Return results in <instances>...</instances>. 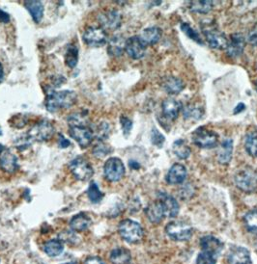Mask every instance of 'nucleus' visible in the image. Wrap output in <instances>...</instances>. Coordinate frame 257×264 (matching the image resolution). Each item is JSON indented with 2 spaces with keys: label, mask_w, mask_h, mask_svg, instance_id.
Segmentation results:
<instances>
[{
  "label": "nucleus",
  "mask_w": 257,
  "mask_h": 264,
  "mask_svg": "<svg viewBox=\"0 0 257 264\" xmlns=\"http://www.w3.org/2000/svg\"><path fill=\"white\" fill-rule=\"evenodd\" d=\"M181 30L185 33L189 38H191L192 40L198 43L199 45H202V40H201L199 34L196 32L190 24L183 23V24H181Z\"/></svg>",
  "instance_id": "obj_39"
},
{
  "label": "nucleus",
  "mask_w": 257,
  "mask_h": 264,
  "mask_svg": "<svg viewBox=\"0 0 257 264\" xmlns=\"http://www.w3.org/2000/svg\"><path fill=\"white\" fill-rule=\"evenodd\" d=\"M109 258L113 264H131L132 256L127 249L116 248L111 253Z\"/></svg>",
  "instance_id": "obj_28"
},
{
  "label": "nucleus",
  "mask_w": 257,
  "mask_h": 264,
  "mask_svg": "<svg viewBox=\"0 0 257 264\" xmlns=\"http://www.w3.org/2000/svg\"><path fill=\"white\" fill-rule=\"evenodd\" d=\"M184 117H185L186 120L188 119H193V120H199L203 114L202 109L199 108L198 106H195V105H189L187 106L184 111Z\"/></svg>",
  "instance_id": "obj_38"
},
{
  "label": "nucleus",
  "mask_w": 257,
  "mask_h": 264,
  "mask_svg": "<svg viewBox=\"0 0 257 264\" xmlns=\"http://www.w3.org/2000/svg\"><path fill=\"white\" fill-rule=\"evenodd\" d=\"M83 264H105L100 257L97 256H90Z\"/></svg>",
  "instance_id": "obj_46"
},
{
  "label": "nucleus",
  "mask_w": 257,
  "mask_h": 264,
  "mask_svg": "<svg viewBox=\"0 0 257 264\" xmlns=\"http://www.w3.org/2000/svg\"><path fill=\"white\" fill-rule=\"evenodd\" d=\"M24 7L30 14L34 23L40 24L41 21L43 19L44 11H45L43 3L38 0H28V1H24Z\"/></svg>",
  "instance_id": "obj_22"
},
{
  "label": "nucleus",
  "mask_w": 257,
  "mask_h": 264,
  "mask_svg": "<svg viewBox=\"0 0 257 264\" xmlns=\"http://www.w3.org/2000/svg\"><path fill=\"white\" fill-rule=\"evenodd\" d=\"M93 154L98 158H103L106 155L111 154L113 152V149L111 146L105 144L104 141H98L93 148Z\"/></svg>",
  "instance_id": "obj_35"
},
{
  "label": "nucleus",
  "mask_w": 257,
  "mask_h": 264,
  "mask_svg": "<svg viewBox=\"0 0 257 264\" xmlns=\"http://www.w3.org/2000/svg\"><path fill=\"white\" fill-rule=\"evenodd\" d=\"M145 214L148 218V220L153 224H160L162 219L166 218L163 214V210L161 208L160 201L157 200L152 204H150L146 209H145Z\"/></svg>",
  "instance_id": "obj_23"
},
{
  "label": "nucleus",
  "mask_w": 257,
  "mask_h": 264,
  "mask_svg": "<svg viewBox=\"0 0 257 264\" xmlns=\"http://www.w3.org/2000/svg\"><path fill=\"white\" fill-rule=\"evenodd\" d=\"M64 250V244L60 239H52L46 243L45 252L49 256H57L61 255Z\"/></svg>",
  "instance_id": "obj_30"
},
{
  "label": "nucleus",
  "mask_w": 257,
  "mask_h": 264,
  "mask_svg": "<svg viewBox=\"0 0 257 264\" xmlns=\"http://www.w3.org/2000/svg\"><path fill=\"white\" fill-rule=\"evenodd\" d=\"M249 42L251 45L257 46V25L251 30V32L249 33Z\"/></svg>",
  "instance_id": "obj_44"
},
{
  "label": "nucleus",
  "mask_w": 257,
  "mask_h": 264,
  "mask_svg": "<svg viewBox=\"0 0 257 264\" xmlns=\"http://www.w3.org/2000/svg\"><path fill=\"white\" fill-rule=\"evenodd\" d=\"M229 264H250V253L244 247H235L231 249L228 255Z\"/></svg>",
  "instance_id": "obj_20"
},
{
  "label": "nucleus",
  "mask_w": 257,
  "mask_h": 264,
  "mask_svg": "<svg viewBox=\"0 0 257 264\" xmlns=\"http://www.w3.org/2000/svg\"><path fill=\"white\" fill-rule=\"evenodd\" d=\"M246 107H245V104H239V105L237 106V108L235 109V114H237V113L241 112L242 110H244Z\"/></svg>",
  "instance_id": "obj_48"
},
{
  "label": "nucleus",
  "mask_w": 257,
  "mask_h": 264,
  "mask_svg": "<svg viewBox=\"0 0 257 264\" xmlns=\"http://www.w3.org/2000/svg\"><path fill=\"white\" fill-rule=\"evenodd\" d=\"M233 154V141L232 139H225L218 148L217 152V161L225 165L228 164L232 159Z\"/></svg>",
  "instance_id": "obj_21"
},
{
  "label": "nucleus",
  "mask_w": 257,
  "mask_h": 264,
  "mask_svg": "<svg viewBox=\"0 0 257 264\" xmlns=\"http://www.w3.org/2000/svg\"><path fill=\"white\" fill-rule=\"evenodd\" d=\"M15 120V124L13 125L14 128H24V126L27 124V119L25 118L24 115H22V118L20 119H14Z\"/></svg>",
  "instance_id": "obj_45"
},
{
  "label": "nucleus",
  "mask_w": 257,
  "mask_h": 264,
  "mask_svg": "<svg viewBox=\"0 0 257 264\" xmlns=\"http://www.w3.org/2000/svg\"><path fill=\"white\" fill-rule=\"evenodd\" d=\"M78 101V95L72 90L51 91L45 100V106L50 113H54L60 109L71 108Z\"/></svg>",
  "instance_id": "obj_1"
},
{
  "label": "nucleus",
  "mask_w": 257,
  "mask_h": 264,
  "mask_svg": "<svg viewBox=\"0 0 257 264\" xmlns=\"http://www.w3.org/2000/svg\"><path fill=\"white\" fill-rule=\"evenodd\" d=\"M91 218L86 213H79L72 217L70 227L75 232H84L91 226Z\"/></svg>",
  "instance_id": "obj_26"
},
{
  "label": "nucleus",
  "mask_w": 257,
  "mask_h": 264,
  "mask_svg": "<svg viewBox=\"0 0 257 264\" xmlns=\"http://www.w3.org/2000/svg\"><path fill=\"white\" fill-rule=\"evenodd\" d=\"M9 22H10V16H9L8 13H6L5 11L0 9V23L8 24Z\"/></svg>",
  "instance_id": "obj_47"
},
{
  "label": "nucleus",
  "mask_w": 257,
  "mask_h": 264,
  "mask_svg": "<svg viewBox=\"0 0 257 264\" xmlns=\"http://www.w3.org/2000/svg\"><path fill=\"white\" fill-rule=\"evenodd\" d=\"M69 135L72 137L75 141L78 142L81 149H86L94 139V130L87 125H78V126H70L69 128Z\"/></svg>",
  "instance_id": "obj_7"
},
{
  "label": "nucleus",
  "mask_w": 257,
  "mask_h": 264,
  "mask_svg": "<svg viewBox=\"0 0 257 264\" xmlns=\"http://www.w3.org/2000/svg\"><path fill=\"white\" fill-rule=\"evenodd\" d=\"M151 141H152L153 144L156 145L158 147H161L166 141V138L162 136V134L160 133L156 128H153L152 132H151Z\"/></svg>",
  "instance_id": "obj_41"
},
{
  "label": "nucleus",
  "mask_w": 257,
  "mask_h": 264,
  "mask_svg": "<svg viewBox=\"0 0 257 264\" xmlns=\"http://www.w3.org/2000/svg\"><path fill=\"white\" fill-rule=\"evenodd\" d=\"M69 168L72 176L81 181L89 180L94 175V170L92 165L85 158L81 156L72 159L69 163Z\"/></svg>",
  "instance_id": "obj_8"
},
{
  "label": "nucleus",
  "mask_w": 257,
  "mask_h": 264,
  "mask_svg": "<svg viewBox=\"0 0 257 264\" xmlns=\"http://www.w3.org/2000/svg\"><path fill=\"white\" fill-rule=\"evenodd\" d=\"M213 1L209 0H204V1H191L190 2V9L199 14H207L213 8Z\"/></svg>",
  "instance_id": "obj_33"
},
{
  "label": "nucleus",
  "mask_w": 257,
  "mask_h": 264,
  "mask_svg": "<svg viewBox=\"0 0 257 264\" xmlns=\"http://www.w3.org/2000/svg\"><path fill=\"white\" fill-rule=\"evenodd\" d=\"M87 196H88L89 200L93 204H99L101 200L104 198V193L102 192L99 188V186L97 185L96 182H91L89 185L88 191H87Z\"/></svg>",
  "instance_id": "obj_36"
},
{
  "label": "nucleus",
  "mask_w": 257,
  "mask_h": 264,
  "mask_svg": "<svg viewBox=\"0 0 257 264\" xmlns=\"http://www.w3.org/2000/svg\"><path fill=\"white\" fill-rule=\"evenodd\" d=\"M63 264H78L76 261H70V262H67V263H63Z\"/></svg>",
  "instance_id": "obj_51"
},
{
  "label": "nucleus",
  "mask_w": 257,
  "mask_h": 264,
  "mask_svg": "<svg viewBox=\"0 0 257 264\" xmlns=\"http://www.w3.org/2000/svg\"><path fill=\"white\" fill-rule=\"evenodd\" d=\"M82 40L90 48H102L107 43V34L103 27L92 25L82 33Z\"/></svg>",
  "instance_id": "obj_6"
},
{
  "label": "nucleus",
  "mask_w": 257,
  "mask_h": 264,
  "mask_svg": "<svg viewBox=\"0 0 257 264\" xmlns=\"http://www.w3.org/2000/svg\"><path fill=\"white\" fill-rule=\"evenodd\" d=\"M161 37V30L157 26H152L145 28L144 30L141 32L139 38L142 40L146 47L153 46L157 44Z\"/></svg>",
  "instance_id": "obj_24"
},
{
  "label": "nucleus",
  "mask_w": 257,
  "mask_h": 264,
  "mask_svg": "<svg viewBox=\"0 0 257 264\" xmlns=\"http://www.w3.org/2000/svg\"><path fill=\"white\" fill-rule=\"evenodd\" d=\"M244 222L249 232L257 233V209L249 211L244 217Z\"/></svg>",
  "instance_id": "obj_34"
},
{
  "label": "nucleus",
  "mask_w": 257,
  "mask_h": 264,
  "mask_svg": "<svg viewBox=\"0 0 257 264\" xmlns=\"http://www.w3.org/2000/svg\"><path fill=\"white\" fill-rule=\"evenodd\" d=\"M193 141L201 149H213L218 145V136L213 130L206 128H199L193 132Z\"/></svg>",
  "instance_id": "obj_9"
},
{
  "label": "nucleus",
  "mask_w": 257,
  "mask_h": 264,
  "mask_svg": "<svg viewBox=\"0 0 257 264\" xmlns=\"http://www.w3.org/2000/svg\"><path fill=\"white\" fill-rule=\"evenodd\" d=\"M234 182L236 186L244 192H256L257 171L249 167L241 169L236 173L234 177Z\"/></svg>",
  "instance_id": "obj_2"
},
{
  "label": "nucleus",
  "mask_w": 257,
  "mask_h": 264,
  "mask_svg": "<svg viewBox=\"0 0 257 264\" xmlns=\"http://www.w3.org/2000/svg\"><path fill=\"white\" fill-rule=\"evenodd\" d=\"M125 166L123 161L118 157H111L105 161L104 173L105 178L108 181L116 182L119 181L125 175Z\"/></svg>",
  "instance_id": "obj_10"
},
{
  "label": "nucleus",
  "mask_w": 257,
  "mask_h": 264,
  "mask_svg": "<svg viewBox=\"0 0 257 264\" xmlns=\"http://www.w3.org/2000/svg\"><path fill=\"white\" fill-rule=\"evenodd\" d=\"M203 33H204L205 39L208 42L211 48L215 49H223L227 47L228 40L226 36L224 33L217 30V28H213V27L204 28Z\"/></svg>",
  "instance_id": "obj_12"
},
{
  "label": "nucleus",
  "mask_w": 257,
  "mask_h": 264,
  "mask_svg": "<svg viewBox=\"0 0 257 264\" xmlns=\"http://www.w3.org/2000/svg\"><path fill=\"white\" fill-rule=\"evenodd\" d=\"M120 123L121 126H122V130H123L125 136H128L133 128V121L125 116H121Z\"/></svg>",
  "instance_id": "obj_42"
},
{
  "label": "nucleus",
  "mask_w": 257,
  "mask_h": 264,
  "mask_svg": "<svg viewBox=\"0 0 257 264\" xmlns=\"http://www.w3.org/2000/svg\"><path fill=\"white\" fill-rule=\"evenodd\" d=\"M188 172L184 165L176 163L174 165H172V167L169 169V173L167 175V182L169 184H180L184 182V180L187 177Z\"/></svg>",
  "instance_id": "obj_18"
},
{
  "label": "nucleus",
  "mask_w": 257,
  "mask_h": 264,
  "mask_svg": "<svg viewBox=\"0 0 257 264\" xmlns=\"http://www.w3.org/2000/svg\"><path fill=\"white\" fill-rule=\"evenodd\" d=\"M162 88L170 95H176L184 90L185 84L178 77L169 76L162 81Z\"/></svg>",
  "instance_id": "obj_25"
},
{
  "label": "nucleus",
  "mask_w": 257,
  "mask_h": 264,
  "mask_svg": "<svg viewBox=\"0 0 257 264\" xmlns=\"http://www.w3.org/2000/svg\"><path fill=\"white\" fill-rule=\"evenodd\" d=\"M126 40L121 36H114L112 40L108 42L107 52L111 56L120 57L125 50Z\"/></svg>",
  "instance_id": "obj_27"
},
{
  "label": "nucleus",
  "mask_w": 257,
  "mask_h": 264,
  "mask_svg": "<svg viewBox=\"0 0 257 264\" xmlns=\"http://www.w3.org/2000/svg\"><path fill=\"white\" fill-rule=\"evenodd\" d=\"M217 261V256H213L209 253L201 251L196 259V264H216Z\"/></svg>",
  "instance_id": "obj_40"
},
{
  "label": "nucleus",
  "mask_w": 257,
  "mask_h": 264,
  "mask_svg": "<svg viewBox=\"0 0 257 264\" xmlns=\"http://www.w3.org/2000/svg\"><path fill=\"white\" fill-rule=\"evenodd\" d=\"M201 249L203 252L209 253L213 256L218 257L224 250V244L215 236L206 235L200 240Z\"/></svg>",
  "instance_id": "obj_16"
},
{
  "label": "nucleus",
  "mask_w": 257,
  "mask_h": 264,
  "mask_svg": "<svg viewBox=\"0 0 257 264\" xmlns=\"http://www.w3.org/2000/svg\"><path fill=\"white\" fill-rule=\"evenodd\" d=\"M256 91H257V82H256Z\"/></svg>",
  "instance_id": "obj_52"
},
{
  "label": "nucleus",
  "mask_w": 257,
  "mask_h": 264,
  "mask_svg": "<svg viewBox=\"0 0 257 264\" xmlns=\"http://www.w3.org/2000/svg\"><path fill=\"white\" fill-rule=\"evenodd\" d=\"M98 21L101 24V27H103L104 29L105 28L108 30H116L120 27L122 24V15L119 11L113 9L100 14Z\"/></svg>",
  "instance_id": "obj_11"
},
{
  "label": "nucleus",
  "mask_w": 257,
  "mask_h": 264,
  "mask_svg": "<svg viewBox=\"0 0 257 264\" xmlns=\"http://www.w3.org/2000/svg\"><path fill=\"white\" fill-rule=\"evenodd\" d=\"M58 145H59V147L61 149H66V148H68L71 145V142L62 133H60L58 135Z\"/></svg>",
  "instance_id": "obj_43"
},
{
  "label": "nucleus",
  "mask_w": 257,
  "mask_h": 264,
  "mask_svg": "<svg viewBox=\"0 0 257 264\" xmlns=\"http://www.w3.org/2000/svg\"><path fill=\"white\" fill-rule=\"evenodd\" d=\"M146 46L140 40L139 36H133L126 40L125 44V51L127 52L128 56L135 60L141 59L144 57L146 52Z\"/></svg>",
  "instance_id": "obj_13"
},
{
  "label": "nucleus",
  "mask_w": 257,
  "mask_h": 264,
  "mask_svg": "<svg viewBox=\"0 0 257 264\" xmlns=\"http://www.w3.org/2000/svg\"><path fill=\"white\" fill-rule=\"evenodd\" d=\"M172 151L180 159H187L191 155V149L184 140H176L172 145Z\"/></svg>",
  "instance_id": "obj_29"
},
{
  "label": "nucleus",
  "mask_w": 257,
  "mask_h": 264,
  "mask_svg": "<svg viewBox=\"0 0 257 264\" xmlns=\"http://www.w3.org/2000/svg\"><path fill=\"white\" fill-rule=\"evenodd\" d=\"M78 62H79V48L74 45H71L67 48V51L65 54V63L69 68L74 69L77 67Z\"/></svg>",
  "instance_id": "obj_32"
},
{
  "label": "nucleus",
  "mask_w": 257,
  "mask_h": 264,
  "mask_svg": "<svg viewBox=\"0 0 257 264\" xmlns=\"http://www.w3.org/2000/svg\"><path fill=\"white\" fill-rule=\"evenodd\" d=\"M161 108H162V112L166 118H168L169 120H175L180 114V111L182 109V105H181V103L178 101L175 98L169 97L162 101Z\"/></svg>",
  "instance_id": "obj_19"
},
{
  "label": "nucleus",
  "mask_w": 257,
  "mask_h": 264,
  "mask_svg": "<svg viewBox=\"0 0 257 264\" xmlns=\"http://www.w3.org/2000/svg\"><path fill=\"white\" fill-rule=\"evenodd\" d=\"M111 131H112V128H111L109 124L106 121H102L97 127L94 134H95L98 141H105L109 136Z\"/></svg>",
  "instance_id": "obj_37"
},
{
  "label": "nucleus",
  "mask_w": 257,
  "mask_h": 264,
  "mask_svg": "<svg viewBox=\"0 0 257 264\" xmlns=\"http://www.w3.org/2000/svg\"><path fill=\"white\" fill-rule=\"evenodd\" d=\"M118 232L121 237L128 243L135 244L142 240L143 238V229L136 221H133L131 219H126L122 221L119 227Z\"/></svg>",
  "instance_id": "obj_3"
},
{
  "label": "nucleus",
  "mask_w": 257,
  "mask_h": 264,
  "mask_svg": "<svg viewBox=\"0 0 257 264\" xmlns=\"http://www.w3.org/2000/svg\"><path fill=\"white\" fill-rule=\"evenodd\" d=\"M245 148L250 156L257 157V130H253L247 135Z\"/></svg>",
  "instance_id": "obj_31"
},
{
  "label": "nucleus",
  "mask_w": 257,
  "mask_h": 264,
  "mask_svg": "<svg viewBox=\"0 0 257 264\" xmlns=\"http://www.w3.org/2000/svg\"><path fill=\"white\" fill-rule=\"evenodd\" d=\"M245 46H246V40L242 34L240 33L232 34L226 47L227 54L232 58H238L243 54Z\"/></svg>",
  "instance_id": "obj_15"
},
{
  "label": "nucleus",
  "mask_w": 257,
  "mask_h": 264,
  "mask_svg": "<svg viewBox=\"0 0 257 264\" xmlns=\"http://www.w3.org/2000/svg\"><path fill=\"white\" fill-rule=\"evenodd\" d=\"M4 77V70H3V66L0 63V82L3 80Z\"/></svg>",
  "instance_id": "obj_49"
},
{
  "label": "nucleus",
  "mask_w": 257,
  "mask_h": 264,
  "mask_svg": "<svg viewBox=\"0 0 257 264\" xmlns=\"http://www.w3.org/2000/svg\"><path fill=\"white\" fill-rule=\"evenodd\" d=\"M157 200H159L160 204H161L164 217L174 218L178 215L179 204L175 200V198H173L172 196H170L169 194L160 193Z\"/></svg>",
  "instance_id": "obj_14"
},
{
  "label": "nucleus",
  "mask_w": 257,
  "mask_h": 264,
  "mask_svg": "<svg viewBox=\"0 0 257 264\" xmlns=\"http://www.w3.org/2000/svg\"><path fill=\"white\" fill-rule=\"evenodd\" d=\"M56 132L54 126L48 120H42L35 124L27 132V137L31 142H47Z\"/></svg>",
  "instance_id": "obj_4"
},
{
  "label": "nucleus",
  "mask_w": 257,
  "mask_h": 264,
  "mask_svg": "<svg viewBox=\"0 0 257 264\" xmlns=\"http://www.w3.org/2000/svg\"><path fill=\"white\" fill-rule=\"evenodd\" d=\"M166 232L172 240L187 241L193 236V228L184 221H172L167 225Z\"/></svg>",
  "instance_id": "obj_5"
},
{
  "label": "nucleus",
  "mask_w": 257,
  "mask_h": 264,
  "mask_svg": "<svg viewBox=\"0 0 257 264\" xmlns=\"http://www.w3.org/2000/svg\"><path fill=\"white\" fill-rule=\"evenodd\" d=\"M0 168L9 174L16 173L19 169L17 157L11 151L5 150L0 154Z\"/></svg>",
  "instance_id": "obj_17"
},
{
  "label": "nucleus",
  "mask_w": 257,
  "mask_h": 264,
  "mask_svg": "<svg viewBox=\"0 0 257 264\" xmlns=\"http://www.w3.org/2000/svg\"><path fill=\"white\" fill-rule=\"evenodd\" d=\"M5 150H6V149L4 148V146H3V145L0 144V154H1L2 152H4Z\"/></svg>",
  "instance_id": "obj_50"
}]
</instances>
